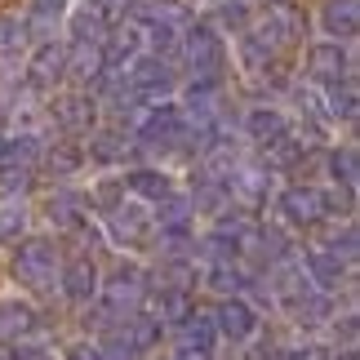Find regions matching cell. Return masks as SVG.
<instances>
[{
  "label": "cell",
  "mask_w": 360,
  "mask_h": 360,
  "mask_svg": "<svg viewBox=\"0 0 360 360\" xmlns=\"http://www.w3.org/2000/svg\"><path fill=\"white\" fill-rule=\"evenodd\" d=\"M63 267V254H58V240L53 236H27L13 254V281L32 285V289H45L53 285V276Z\"/></svg>",
  "instance_id": "cell-1"
},
{
  "label": "cell",
  "mask_w": 360,
  "mask_h": 360,
  "mask_svg": "<svg viewBox=\"0 0 360 360\" xmlns=\"http://www.w3.org/2000/svg\"><path fill=\"white\" fill-rule=\"evenodd\" d=\"M98 294L107 302V311H138L147 298V271L138 267V262H116L112 271H107V281H98Z\"/></svg>",
  "instance_id": "cell-2"
},
{
  "label": "cell",
  "mask_w": 360,
  "mask_h": 360,
  "mask_svg": "<svg viewBox=\"0 0 360 360\" xmlns=\"http://www.w3.org/2000/svg\"><path fill=\"white\" fill-rule=\"evenodd\" d=\"M138 138H143L147 147H187L191 143V120L183 107H174V103H160V107H151V112L143 116V124H138Z\"/></svg>",
  "instance_id": "cell-3"
},
{
  "label": "cell",
  "mask_w": 360,
  "mask_h": 360,
  "mask_svg": "<svg viewBox=\"0 0 360 360\" xmlns=\"http://www.w3.org/2000/svg\"><path fill=\"white\" fill-rule=\"evenodd\" d=\"M183 53L191 63V72L196 76H218V67H223L227 49H223V36H218L214 22H196L191 32L183 36Z\"/></svg>",
  "instance_id": "cell-4"
},
{
  "label": "cell",
  "mask_w": 360,
  "mask_h": 360,
  "mask_svg": "<svg viewBox=\"0 0 360 360\" xmlns=\"http://www.w3.org/2000/svg\"><path fill=\"white\" fill-rule=\"evenodd\" d=\"M124 85L134 89V98H165L174 89V72L160 53H138L124 72Z\"/></svg>",
  "instance_id": "cell-5"
},
{
  "label": "cell",
  "mask_w": 360,
  "mask_h": 360,
  "mask_svg": "<svg viewBox=\"0 0 360 360\" xmlns=\"http://www.w3.org/2000/svg\"><path fill=\"white\" fill-rule=\"evenodd\" d=\"M302 9L298 5H289V0H271L267 9H262V27H258V36L267 40L271 49H289V45H298L302 40Z\"/></svg>",
  "instance_id": "cell-6"
},
{
  "label": "cell",
  "mask_w": 360,
  "mask_h": 360,
  "mask_svg": "<svg viewBox=\"0 0 360 360\" xmlns=\"http://www.w3.org/2000/svg\"><path fill=\"white\" fill-rule=\"evenodd\" d=\"M214 329L223 338H231V342H249L258 334V311L249 307L240 294H223L218 307H214Z\"/></svg>",
  "instance_id": "cell-7"
},
{
  "label": "cell",
  "mask_w": 360,
  "mask_h": 360,
  "mask_svg": "<svg viewBox=\"0 0 360 360\" xmlns=\"http://www.w3.org/2000/svg\"><path fill=\"white\" fill-rule=\"evenodd\" d=\"M281 214L294 227H316L329 218V196L316 187H285L281 191Z\"/></svg>",
  "instance_id": "cell-8"
},
{
  "label": "cell",
  "mask_w": 360,
  "mask_h": 360,
  "mask_svg": "<svg viewBox=\"0 0 360 360\" xmlns=\"http://www.w3.org/2000/svg\"><path fill=\"white\" fill-rule=\"evenodd\" d=\"M107 227H112V236L120 245H143L151 231H156V223H151V214H147V205L143 200H116L112 210H107Z\"/></svg>",
  "instance_id": "cell-9"
},
{
  "label": "cell",
  "mask_w": 360,
  "mask_h": 360,
  "mask_svg": "<svg viewBox=\"0 0 360 360\" xmlns=\"http://www.w3.org/2000/svg\"><path fill=\"white\" fill-rule=\"evenodd\" d=\"M302 267H307V281L321 289V294L338 289L352 276V262H342L334 249H325V245H307V249H302Z\"/></svg>",
  "instance_id": "cell-10"
},
{
  "label": "cell",
  "mask_w": 360,
  "mask_h": 360,
  "mask_svg": "<svg viewBox=\"0 0 360 360\" xmlns=\"http://www.w3.org/2000/svg\"><path fill=\"white\" fill-rule=\"evenodd\" d=\"M63 76H67V45H53V40L36 45L32 63H27V85L32 89H53Z\"/></svg>",
  "instance_id": "cell-11"
},
{
  "label": "cell",
  "mask_w": 360,
  "mask_h": 360,
  "mask_svg": "<svg viewBox=\"0 0 360 360\" xmlns=\"http://www.w3.org/2000/svg\"><path fill=\"white\" fill-rule=\"evenodd\" d=\"M58 276H63V294L72 298L76 307H85V302L98 298V281H103V276H98V262H94V258L80 254V258L67 262V267H63Z\"/></svg>",
  "instance_id": "cell-12"
},
{
  "label": "cell",
  "mask_w": 360,
  "mask_h": 360,
  "mask_svg": "<svg viewBox=\"0 0 360 360\" xmlns=\"http://www.w3.org/2000/svg\"><path fill=\"white\" fill-rule=\"evenodd\" d=\"M107 27H112L107 0H85V5H76V13H72V40L76 45H98L107 36Z\"/></svg>",
  "instance_id": "cell-13"
},
{
  "label": "cell",
  "mask_w": 360,
  "mask_h": 360,
  "mask_svg": "<svg viewBox=\"0 0 360 360\" xmlns=\"http://www.w3.org/2000/svg\"><path fill=\"white\" fill-rule=\"evenodd\" d=\"M40 329V311L22 298H0V342H18Z\"/></svg>",
  "instance_id": "cell-14"
},
{
  "label": "cell",
  "mask_w": 360,
  "mask_h": 360,
  "mask_svg": "<svg viewBox=\"0 0 360 360\" xmlns=\"http://www.w3.org/2000/svg\"><path fill=\"white\" fill-rule=\"evenodd\" d=\"M267 187H271V169L267 165H236L227 178V196H236L245 205H262L267 200Z\"/></svg>",
  "instance_id": "cell-15"
},
{
  "label": "cell",
  "mask_w": 360,
  "mask_h": 360,
  "mask_svg": "<svg viewBox=\"0 0 360 360\" xmlns=\"http://www.w3.org/2000/svg\"><path fill=\"white\" fill-rule=\"evenodd\" d=\"M53 124L67 134H89L94 129V98L89 94H63V98H53Z\"/></svg>",
  "instance_id": "cell-16"
},
{
  "label": "cell",
  "mask_w": 360,
  "mask_h": 360,
  "mask_svg": "<svg viewBox=\"0 0 360 360\" xmlns=\"http://www.w3.org/2000/svg\"><path fill=\"white\" fill-rule=\"evenodd\" d=\"M307 72H311V80H321V85L347 80V72H352L347 49H342L338 40H329V45H316V49H311V58H307Z\"/></svg>",
  "instance_id": "cell-17"
},
{
  "label": "cell",
  "mask_w": 360,
  "mask_h": 360,
  "mask_svg": "<svg viewBox=\"0 0 360 360\" xmlns=\"http://www.w3.org/2000/svg\"><path fill=\"white\" fill-rule=\"evenodd\" d=\"M321 27L329 32V40H352L356 27H360V5L356 0H325Z\"/></svg>",
  "instance_id": "cell-18"
},
{
  "label": "cell",
  "mask_w": 360,
  "mask_h": 360,
  "mask_svg": "<svg viewBox=\"0 0 360 360\" xmlns=\"http://www.w3.org/2000/svg\"><path fill=\"white\" fill-rule=\"evenodd\" d=\"M124 191H134L147 205H160L165 196H174V178L160 174V169H129L124 174Z\"/></svg>",
  "instance_id": "cell-19"
},
{
  "label": "cell",
  "mask_w": 360,
  "mask_h": 360,
  "mask_svg": "<svg viewBox=\"0 0 360 360\" xmlns=\"http://www.w3.org/2000/svg\"><path fill=\"white\" fill-rule=\"evenodd\" d=\"M245 134L254 138L258 147H271V143H281L289 134V120L276 112V107H254V112L245 116Z\"/></svg>",
  "instance_id": "cell-20"
},
{
  "label": "cell",
  "mask_w": 360,
  "mask_h": 360,
  "mask_svg": "<svg viewBox=\"0 0 360 360\" xmlns=\"http://www.w3.org/2000/svg\"><path fill=\"white\" fill-rule=\"evenodd\" d=\"M187 112L196 116V124H214L218 116V76H196L187 85Z\"/></svg>",
  "instance_id": "cell-21"
},
{
  "label": "cell",
  "mask_w": 360,
  "mask_h": 360,
  "mask_svg": "<svg viewBox=\"0 0 360 360\" xmlns=\"http://www.w3.org/2000/svg\"><path fill=\"white\" fill-rule=\"evenodd\" d=\"M67 72H76V80H85V85H98V80L107 76L103 45H76V58L67 53Z\"/></svg>",
  "instance_id": "cell-22"
},
{
  "label": "cell",
  "mask_w": 360,
  "mask_h": 360,
  "mask_svg": "<svg viewBox=\"0 0 360 360\" xmlns=\"http://www.w3.org/2000/svg\"><path fill=\"white\" fill-rule=\"evenodd\" d=\"M40 156H45V143H40L36 134H18V138H5V143H0V165H27V169H32Z\"/></svg>",
  "instance_id": "cell-23"
},
{
  "label": "cell",
  "mask_w": 360,
  "mask_h": 360,
  "mask_svg": "<svg viewBox=\"0 0 360 360\" xmlns=\"http://www.w3.org/2000/svg\"><path fill=\"white\" fill-rule=\"evenodd\" d=\"M103 360H138L147 347L134 338V329H112V334H103V342H94Z\"/></svg>",
  "instance_id": "cell-24"
},
{
  "label": "cell",
  "mask_w": 360,
  "mask_h": 360,
  "mask_svg": "<svg viewBox=\"0 0 360 360\" xmlns=\"http://www.w3.org/2000/svg\"><path fill=\"white\" fill-rule=\"evenodd\" d=\"M191 316V298H187V285H165L160 298H156V321H169V325H183Z\"/></svg>",
  "instance_id": "cell-25"
},
{
  "label": "cell",
  "mask_w": 360,
  "mask_h": 360,
  "mask_svg": "<svg viewBox=\"0 0 360 360\" xmlns=\"http://www.w3.org/2000/svg\"><path fill=\"white\" fill-rule=\"evenodd\" d=\"M205 285L218 289V294H236V289L245 285V271L236 267V258H218L210 267V276H205Z\"/></svg>",
  "instance_id": "cell-26"
},
{
  "label": "cell",
  "mask_w": 360,
  "mask_h": 360,
  "mask_svg": "<svg viewBox=\"0 0 360 360\" xmlns=\"http://www.w3.org/2000/svg\"><path fill=\"white\" fill-rule=\"evenodd\" d=\"M329 178L342 187V196H352V191H356V151L352 147L329 151Z\"/></svg>",
  "instance_id": "cell-27"
},
{
  "label": "cell",
  "mask_w": 360,
  "mask_h": 360,
  "mask_svg": "<svg viewBox=\"0 0 360 360\" xmlns=\"http://www.w3.org/2000/svg\"><path fill=\"white\" fill-rule=\"evenodd\" d=\"M271 53H276V49H271L258 32H245V40H240V58H245L249 72H267V67H271Z\"/></svg>",
  "instance_id": "cell-28"
},
{
  "label": "cell",
  "mask_w": 360,
  "mask_h": 360,
  "mask_svg": "<svg viewBox=\"0 0 360 360\" xmlns=\"http://www.w3.org/2000/svg\"><path fill=\"white\" fill-rule=\"evenodd\" d=\"M49 218L58 227H80L85 223V200L80 196H53L49 200Z\"/></svg>",
  "instance_id": "cell-29"
},
{
  "label": "cell",
  "mask_w": 360,
  "mask_h": 360,
  "mask_svg": "<svg viewBox=\"0 0 360 360\" xmlns=\"http://www.w3.org/2000/svg\"><path fill=\"white\" fill-rule=\"evenodd\" d=\"M32 187V169L27 165H0V200H18Z\"/></svg>",
  "instance_id": "cell-30"
},
{
  "label": "cell",
  "mask_w": 360,
  "mask_h": 360,
  "mask_svg": "<svg viewBox=\"0 0 360 360\" xmlns=\"http://www.w3.org/2000/svg\"><path fill=\"white\" fill-rule=\"evenodd\" d=\"M27 45V22L9 18V13H0V58H9V53H18Z\"/></svg>",
  "instance_id": "cell-31"
},
{
  "label": "cell",
  "mask_w": 360,
  "mask_h": 360,
  "mask_svg": "<svg viewBox=\"0 0 360 360\" xmlns=\"http://www.w3.org/2000/svg\"><path fill=\"white\" fill-rule=\"evenodd\" d=\"M45 156H49V169H53V174H76V169H80V165H85V151H80L76 143H63V147H49V151H45Z\"/></svg>",
  "instance_id": "cell-32"
},
{
  "label": "cell",
  "mask_w": 360,
  "mask_h": 360,
  "mask_svg": "<svg viewBox=\"0 0 360 360\" xmlns=\"http://www.w3.org/2000/svg\"><path fill=\"white\" fill-rule=\"evenodd\" d=\"M27 231V210L22 205H5L0 210V245H13Z\"/></svg>",
  "instance_id": "cell-33"
},
{
  "label": "cell",
  "mask_w": 360,
  "mask_h": 360,
  "mask_svg": "<svg viewBox=\"0 0 360 360\" xmlns=\"http://www.w3.org/2000/svg\"><path fill=\"white\" fill-rule=\"evenodd\" d=\"M124 156V138H116V134H103V138H94L89 143V151H85V160H120Z\"/></svg>",
  "instance_id": "cell-34"
},
{
  "label": "cell",
  "mask_w": 360,
  "mask_h": 360,
  "mask_svg": "<svg viewBox=\"0 0 360 360\" xmlns=\"http://www.w3.org/2000/svg\"><path fill=\"white\" fill-rule=\"evenodd\" d=\"M218 22L231 27V32H245V22H249V5H245V0H218Z\"/></svg>",
  "instance_id": "cell-35"
},
{
  "label": "cell",
  "mask_w": 360,
  "mask_h": 360,
  "mask_svg": "<svg viewBox=\"0 0 360 360\" xmlns=\"http://www.w3.org/2000/svg\"><path fill=\"white\" fill-rule=\"evenodd\" d=\"M67 13V0H32V18L36 22H58Z\"/></svg>",
  "instance_id": "cell-36"
},
{
  "label": "cell",
  "mask_w": 360,
  "mask_h": 360,
  "mask_svg": "<svg viewBox=\"0 0 360 360\" xmlns=\"http://www.w3.org/2000/svg\"><path fill=\"white\" fill-rule=\"evenodd\" d=\"M325 249H334L342 262H352V258H356V227H342V236H334Z\"/></svg>",
  "instance_id": "cell-37"
},
{
  "label": "cell",
  "mask_w": 360,
  "mask_h": 360,
  "mask_svg": "<svg viewBox=\"0 0 360 360\" xmlns=\"http://www.w3.org/2000/svg\"><path fill=\"white\" fill-rule=\"evenodd\" d=\"M9 360H58V356L45 352V347H32V342H22V347H13V352H9Z\"/></svg>",
  "instance_id": "cell-38"
},
{
  "label": "cell",
  "mask_w": 360,
  "mask_h": 360,
  "mask_svg": "<svg viewBox=\"0 0 360 360\" xmlns=\"http://www.w3.org/2000/svg\"><path fill=\"white\" fill-rule=\"evenodd\" d=\"M63 360H103V356H98V347H94V342H72Z\"/></svg>",
  "instance_id": "cell-39"
},
{
  "label": "cell",
  "mask_w": 360,
  "mask_h": 360,
  "mask_svg": "<svg viewBox=\"0 0 360 360\" xmlns=\"http://www.w3.org/2000/svg\"><path fill=\"white\" fill-rule=\"evenodd\" d=\"M285 360H334L325 347H298V352H285Z\"/></svg>",
  "instance_id": "cell-40"
},
{
  "label": "cell",
  "mask_w": 360,
  "mask_h": 360,
  "mask_svg": "<svg viewBox=\"0 0 360 360\" xmlns=\"http://www.w3.org/2000/svg\"><path fill=\"white\" fill-rule=\"evenodd\" d=\"M254 360H285V352H276V347H267V352H258Z\"/></svg>",
  "instance_id": "cell-41"
}]
</instances>
